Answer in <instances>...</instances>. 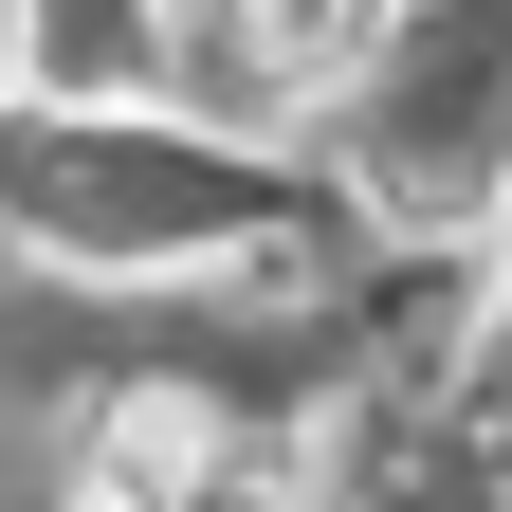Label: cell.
<instances>
[{"label":"cell","mask_w":512,"mask_h":512,"mask_svg":"<svg viewBox=\"0 0 512 512\" xmlns=\"http://www.w3.org/2000/svg\"><path fill=\"white\" fill-rule=\"evenodd\" d=\"M384 37H403V0H183L165 55L183 92H202L220 128H275V110H330L384 74Z\"/></svg>","instance_id":"7a4b0ae2"},{"label":"cell","mask_w":512,"mask_h":512,"mask_svg":"<svg viewBox=\"0 0 512 512\" xmlns=\"http://www.w3.org/2000/svg\"><path fill=\"white\" fill-rule=\"evenodd\" d=\"M19 55H37V0H0V74H19Z\"/></svg>","instance_id":"3957f363"},{"label":"cell","mask_w":512,"mask_h":512,"mask_svg":"<svg viewBox=\"0 0 512 512\" xmlns=\"http://www.w3.org/2000/svg\"><path fill=\"white\" fill-rule=\"evenodd\" d=\"M0 202L92 275H165L202 238H275V165L202 147V128H110V110H0Z\"/></svg>","instance_id":"6da1fadb"}]
</instances>
